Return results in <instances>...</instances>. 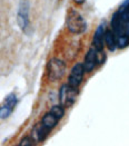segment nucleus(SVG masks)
<instances>
[{
    "instance_id": "obj_1",
    "label": "nucleus",
    "mask_w": 129,
    "mask_h": 146,
    "mask_svg": "<svg viewBox=\"0 0 129 146\" xmlns=\"http://www.w3.org/2000/svg\"><path fill=\"white\" fill-rule=\"evenodd\" d=\"M65 115V106L60 105H54L49 111L45 114V116L41 118L39 124L36 125L32 131L31 137L35 142H42L47 138L49 133L57 126L59 121Z\"/></svg>"
},
{
    "instance_id": "obj_2",
    "label": "nucleus",
    "mask_w": 129,
    "mask_h": 146,
    "mask_svg": "<svg viewBox=\"0 0 129 146\" xmlns=\"http://www.w3.org/2000/svg\"><path fill=\"white\" fill-rule=\"evenodd\" d=\"M111 30L117 39V48H126L129 45V0L114 13Z\"/></svg>"
},
{
    "instance_id": "obj_3",
    "label": "nucleus",
    "mask_w": 129,
    "mask_h": 146,
    "mask_svg": "<svg viewBox=\"0 0 129 146\" xmlns=\"http://www.w3.org/2000/svg\"><path fill=\"white\" fill-rule=\"evenodd\" d=\"M66 26L70 33L76 34V35H80L82 33H85L87 29L86 20L82 18L81 15L75 9H70L67 13Z\"/></svg>"
},
{
    "instance_id": "obj_4",
    "label": "nucleus",
    "mask_w": 129,
    "mask_h": 146,
    "mask_svg": "<svg viewBox=\"0 0 129 146\" xmlns=\"http://www.w3.org/2000/svg\"><path fill=\"white\" fill-rule=\"evenodd\" d=\"M66 73V64L59 58H51L47 64L48 78L52 82L59 80Z\"/></svg>"
},
{
    "instance_id": "obj_5",
    "label": "nucleus",
    "mask_w": 129,
    "mask_h": 146,
    "mask_svg": "<svg viewBox=\"0 0 129 146\" xmlns=\"http://www.w3.org/2000/svg\"><path fill=\"white\" fill-rule=\"evenodd\" d=\"M29 11H30L29 1L20 0L17 10V24L22 31H26L29 27Z\"/></svg>"
},
{
    "instance_id": "obj_6",
    "label": "nucleus",
    "mask_w": 129,
    "mask_h": 146,
    "mask_svg": "<svg viewBox=\"0 0 129 146\" xmlns=\"http://www.w3.org/2000/svg\"><path fill=\"white\" fill-rule=\"evenodd\" d=\"M77 94H78V90L69 87L68 84L62 85L60 90H59V102H60V104L65 107L71 106L76 100Z\"/></svg>"
},
{
    "instance_id": "obj_7",
    "label": "nucleus",
    "mask_w": 129,
    "mask_h": 146,
    "mask_svg": "<svg viewBox=\"0 0 129 146\" xmlns=\"http://www.w3.org/2000/svg\"><path fill=\"white\" fill-rule=\"evenodd\" d=\"M85 68H83V64L82 62H78L76 64L70 72L69 78H68V86L71 88L77 89L80 84H81L82 79H83V75H85Z\"/></svg>"
},
{
    "instance_id": "obj_8",
    "label": "nucleus",
    "mask_w": 129,
    "mask_h": 146,
    "mask_svg": "<svg viewBox=\"0 0 129 146\" xmlns=\"http://www.w3.org/2000/svg\"><path fill=\"white\" fill-rule=\"evenodd\" d=\"M17 102H18V99H17V95L15 93L9 94L5 98V100L0 105V119H6L11 115V113L17 105Z\"/></svg>"
},
{
    "instance_id": "obj_9",
    "label": "nucleus",
    "mask_w": 129,
    "mask_h": 146,
    "mask_svg": "<svg viewBox=\"0 0 129 146\" xmlns=\"http://www.w3.org/2000/svg\"><path fill=\"white\" fill-rule=\"evenodd\" d=\"M98 50L94 47L88 50L87 55L85 56V60H83V68H85V72L86 73H90L95 69V67L98 65Z\"/></svg>"
},
{
    "instance_id": "obj_10",
    "label": "nucleus",
    "mask_w": 129,
    "mask_h": 146,
    "mask_svg": "<svg viewBox=\"0 0 129 146\" xmlns=\"http://www.w3.org/2000/svg\"><path fill=\"white\" fill-rule=\"evenodd\" d=\"M105 33H106V28L104 25H100L97 28V30L95 31L94 39H93V47L97 49L98 51H103V49H104Z\"/></svg>"
},
{
    "instance_id": "obj_11",
    "label": "nucleus",
    "mask_w": 129,
    "mask_h": 146,
    "mask_svg": "<svg viewBox=\"0 0 129 146\" xmlns=\"http://www.w3.org/2000/svg\"><path fill=\"white\" fill-rule=\"evenodd\" d=\"M105 44L110 51H114L117 48V39L111 29H106L105 33Z\"/></svg>"
},
{
    "instance_id": "obj_12",
    "label": "nucleus",
    "mask_w": 129,
    "mask_h": 146,
    "mask_svg": "<svg viewBox=\"0 0 129 146\" xmlns=\"http://www.w3.org/2000/svg\"><path fill=\"white\" fill-rule=\"evenodd\" d=\"M34 143H35V141L32 139L31 136H26L19 142L18 146H34Z\"/></svg>"
},
{
    "instance_id": "obj_13",
    "label": "nucleus",
    "mask_w": 129,
    "mask_h": 146,
    "mask_svg": "<svg viewBox=\"0 0 129 146\" xmlns=\"http://www.w3.org/2000/svg\"><path fill=\"white\" fill-rule=\"evenodd\" d=\"M73 1H75L77 5H82V3H83L86 0H73Z\"/></svg>"
}]
</instances>
